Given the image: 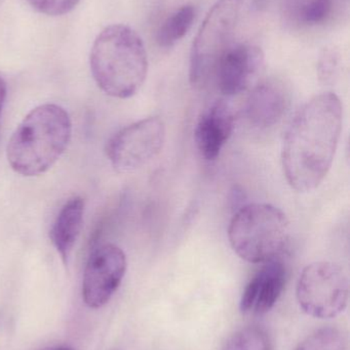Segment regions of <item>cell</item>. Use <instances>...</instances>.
<instances>
[{
  "label": "cell",
  "mask_w": 350,
  "mask_h": 350,
  "mask_svg": "<svg viewBox=\"0 0 350 350\" xmlns=\"http://www.w3.org/2000/svg\"><path fill=\"white\" fill-rule=\"evenodd\" d=\"M264 65L260 47L248 43L232 44L218 62L213 78L226 96L242 94L251 88Z\"/></svg>",
  "instance_id": "9"
},
{
  "label": "cell",
  "mask_w": 350,
  "mask_h": 350,
  "mask_svg": "<svg viewBox=\"0 0 350 350\" xmlns=\"http://www.w3.org/2000/svg\"><path fill=\"white\" fill-rule=\"evenodd\" d=\"M343 109L333 92L314 96L288 125L282 150L284 174L292 189L314 191L328 174L342 129Z\"/></svg>",
  "instance_id": "1"
},
{
  "label": "cell",
  "mask_w": 350,
  "mask_h": 350,
  "mask_svg": "<svg viewBox=\"0 0 350 350\" xmlns=\"http://www.w3.org/2000/svg\"><path fill=\"white\" fill-rule=\"evenodd\" d=\"M333 0H308L301 10V18L308 25L324 23L332 12Z\"/></svg>",
  "instance_id": "17"
},
{
  "label": "cell",
  "mask_w": 350,
  "mask_h": 350,
  "mask_svg": "<svg viewBox=\"0 0 350 350\" xmlns=\"http://www.w3.org/2000/svg\"><path fill=\"white\" fill-rule=\"evenodd\" d=\"M164 139L166 126L160 117L143 119L125 127L109 139L107 157L116 172H136L160 154Z\"/></svg>",
  "instance_id": "7"
},
{
  "label": "cell",
  "mask_w": 350,
  "mask_h": 350,
  "mask_svg": "<svg viewBox=\"0 0 350 350\" xmlns=\"http://www.w3.org/2000/svg\"><path fill=\"white\" fill-rule=\"evenodd\" d=\"M336 71V57L331 55V53H326L321 59L320 64H318V76H320V79L324 81L325 83H329V82L333 81V79H334Z\"/></svg>",
  "instance_id": "19"
},
{
  "label": "cell",
  "mask_w": 350,
  "mask_h": 350,
  "mask_svg": "<svg viewBox=\"0 0 350 350\" xmlns=\"http://www.w3.org/2000/svg\"><path fill=\"white\" fill-rule=\"evenodd\" d=\"M6 94H8V88H6L5 81L0 77V114L5 103Z\"/></svg>",
  "instance_id": "20"
},
{
  "label": "cell",
  "mask_w": 350,
  "mask_h": 350,
  "mask_svg": "<svg viewBox=\"0 0 350 350\" xmlns=\"http://www.w3.org/2000/svg\"><path fill=\"white\" fill-rule=\"evenodd\" d=\"M296 294L300 308L308 316L335 318L347 308L349 279L336 263L318 261L302 271Z\"/></svg>",
  "instance_id": "6"
},
{
  "label": "cell",
  "mask_w": 350,
  "mask_h": 350,
  "mask_svg": "<svg viewBox=\"0 0 350 350\" xmlns=\"http://www.w3.org/2000/svg\"><path fill=\"white\" fill-rule=\"evenodd\" d=\"M295 350H349V343L342 330L325 327L306 337Z\"/></svg>",
  "instance_id": "16"
},
{
  "label": "cell",
  "mask_w": 350,
  "mask_h": 350,
  "mask_svg": "<svg viewBox=\"0 0 350 350\" xmlns=\"http://www.w3.org/2000/svg\"><path fill=\"white\" fill-rule=\"evenodd\" d=\"M222 350H273V341L262 327L249 326L234 333Z\"/></svg>",
  "instance_id": "15"
},
{
  "label": "cell",
  "mask_w": 350,
  "mask_h": 350,
  "mask_svg": "<svg viewBox=\"0 0 350 350\" xmlns=\"http://www.w3.org/2000/svg\"><path fill=\"white\" fill-rule=\"evenodd\" d=\"M242 1L217 0L208 12L191 47V85L201 88L213 78L218 62L232 45Z\"/></svg>",
  "instance_id": "5"
},
{
  "label": "cell",
  "mask_w": 350,
  "mask_h": 350,
  "mask_svg": "<svg viewBox=\"0 0 350 350\" xmlns=\"http://www.w3.org/2000/svg\"><path fill=\"white\" fill-rule=\"evenodd\" d=\"M289 92L277 80L261 82L246 103V117L253 126L267 129L279 123L290 106Z\"/></svg>",
  "instance_id": "12"
},
{
  "label": "cell",
  "mask_w": 350,
  "mask_h": 350,
  "mask_svg": "<svg viewBox=\"0 0 350 350\" xmlns=\"http://www.w3.org/2000/svg\"><path fill=\"white\" fill-rule=\"evenodd\" d=\"M72 122L65 109L41 105L33 109L12 133L6 157L23 176H37L53 167L69 145Z\"/></svg>",
  "instance_id": "2"
},
{
  "label": "cell",
  "mask_w": 350,
  "mask_h": 350,
  "mask_svg": "<svg viewBox=\"0 0 350 350\" xmlns=\"http://www.w3.org/2000/svg\"><path fill=\"white\" fill-rule=\"evenodd\" d=\"M287 282V269L281 261H269L252 278L240 298V310L245 316L259 317L273 310Z\"/></svg>",
  "instance_id": "10"
},
{
  "label": "cell",
  "mask_w": 350,
  "mask_h": 350,
  "mask_svg": "<svg viewBox=\"0 0 350 350\" xmlns=\"http://www.w3.org/2000/svg\"><path fill=\"white\" fill-rule=\"evenodd\" d=\"M234 113L225 100H216L199 116L195 129L197 151L207 161L219 157L234 129Z\"/></svg>",
  "instance_id": "11"
},
{
  "label": "cell",
  "mask_w": 350,
  "mask_h": 350,
  "mask_svg": "<svg viewBox=\"0 0 350 350\" xmlns=\"http://www.w3.org/2000/svg\"><path fill=\"white\" fill-rule=\"evenodd\" d=\"M84 214V199L71 198L64 204L49 230V239L65 265H67L74 245L79 237Z\"/></svg>",
  "instance_id": "13"
},
{
  "label": "cell",
  "mask_w": 350,
  "mask_h": 350,
  "mask_svg": "<svg viewBox=\"0 0 350 350\" xmlns=\"http://www.w3.org/2000/svg\"><path fill=\"white\" fill-rule=\"evenodd\" d=\"M90 64L95 81L112 98L135 96L147 76L145 45L127 25H111L98 35L90 51Z\"/></svg>",
  "instance_id": "3"
},
{
  "label": "cell",
  "mask_w": 350,
  "mask_h": 350,
  "mask_svg": "<svg viewBox=\"0 0 350 350\" xmlns=\"http://www.w3.org/2000/svg\"><path fill=\"white\" fill-rule=\"evenodd\" d=\"M127 271V257L116 245L95 249L86 261L82 280V298L90 308L108 304L118 289Z\"/></svg>",
  "instance_id": "8"
},
{
  "label": "cell",
  "mask_w": 350,
  "mask_h": 350,
  "mask_svg": "<svg viewBox=\"0 0 350 350\" xmlns=\"http://www.w3.org/2000/svg\"><path fill=\"white\" fill-rule=\"evenodd\" d=\"M289 220L266 203L240 208L230 221L228 238L234 252L251 263H266L283 254L289 242Z\"/></svg>",
  "instance_id": "4"
},
{
  "label": "cell",
  "mask_w": 350,
  "mask_h": 350,
  "mask_svg": "<svg viewBox=\"0 0 350 350\" xmlns=\"http://www.w3.org/2000/svg\"><path fill=\"white\" fill-rule=\"evenodd\" d=\"M195 18V10L190 4L173 12L158 29L156 40L160 46L166 49L174 46L190 30Z\"/></svg>",
  "instance_id": "14"
},
{
  "label": "cell",
  "mask_w": 350,
  "mask_h": 350,
  "mask_svg": "<svg viewBox=\"0 0 350 350\" xmlns=\"http://www.w3.org/2000/svg\"><path fill=\"white\" fill-rule=\"evenodd\" d=\"M35 10L47 16H63L74 10L80 0H26Z\"/></svg>",
  "instance_id": "18"
},
{
  "label": "cell",
  "mask_w": 350,
  "mask_h": 350,
  "mask_svg": "<svg viewBox=\"0 0 350 350\" xmlns=\"http://www.w3.org/2000/svg\"><path fill=\"white\" fill-rule=\"evenodd\" d=\"M49 350H74V349H71V347H55V349H51Z\"/></svg>",
  "instance_id": "21"
}]
</instances>
